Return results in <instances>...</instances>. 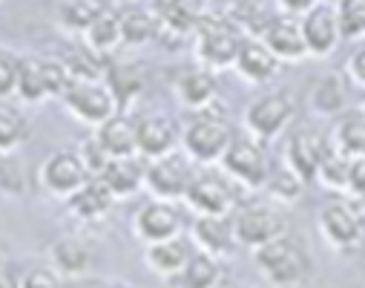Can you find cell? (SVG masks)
I'll list each match as a JSON object with an SVG mask.
<instances>
[{
    "label": "cell",
    "instance_id": "obj_33",
    "mask_svg": "<svg viewBox=\"0 0 365 288\" xmlns=\"http://www.w3.org/2000/svg\"><path fill=\"white\" fill-rule=\"evenodd\" d=\"M348 170H351V159H345L342 153H336L331 147V153L325 156V162L319 164V173H317V182L331 190L336 197H345L348 194Z\"/></svg>",
    "mask_w": 365,
    "mask_h": 288
},
{
    "label": "cell",
    "instance_id": "obj_24",
    "mask_svg": "<svg viewBox=\"0 0 365 288\" xmlns=\"http://www.w3.org/2000/svg\"><path fill=\"white\" fill-rule=\"evenodd\" d=\"M96 139L110 153V159H130L138 156V139H135V119L127 113H115L110 121H104L96 130Z\"/></svg>",
    "mask_w": 365,
    "mask_h": 288
},
{
    "label": "cell",
    "instance_id": "obj_6",
    "mask_svg": "<svg viewBox=\"0 0 365 288\" xmlns=\"http://www.w3.org/2000/svg\"><path fill=\"white\" fill-rule=\"evenodd\" d=\"M319 234L322 239L339 251V254H354L362 248V239H365V217L362 211L356 208L354 199H345V197H336L331 202H325L319 208Z\"/></svg>",
    "mask_w": 365,
    "mask_h": 288
},
{
    "label": "cell",
    "instance_id": "obj_32",
    "mask_svg": "<svg viewBox=\"0 0 365 288\" xmlns=\"http://www.w3.org/2000/svg\"><path fill=\"white\" fill-rule=\"evenodd\" d=\"M29 139V121L18 107L0 104V156H15Z\"/></svg>",
    "mask_w": 365,
    "mask_h": 288
},
{
    "label": "cell",
    "instance_id": "obj_1",
    "mask_svg": "<svg viewBox=\"0 0 365 288\" xmlns=\"http://www.w3.org/2000/svg\"><path fill=\"white\" fill-rule=\"evenodd\" d=\"M242 41H245L242 29L225 15H199L196 29H193V52H196L199 66L210 72L230 69Z\"/></svg>",
    "mask_w": 365,
    "mask_h": 288
},
{
    "label": "cell",
    "instance_id": "obj_17",
    "mask_svg": "<svg viewBox=\"0 0 365 288\" xmlns=\"http://www.w3.org/2000/svg\"><path fill=\"white\" fill-rule=\"evenodd\" d=\"M135 139H138V156L147 162L175 153V144L181 141V133L175 121L164 113H141L135 119Z\"/></svg>",
    "mask_w": 365,
    "mask_h": 288
},
{
    "label": "cell",
    "instance_id": "obj_14",
    "mask_svg": "<svg viewBox=\"0 0 365 288\" xmlns=\"http://www.w3.org/2000/svg\"><path fill=\"white\" fill-rule=\"evenodd\" d=\"M133 234H135L144 245L181 237V234H185V214L178 211L175 202L150 199L147 205L138 208V214H135V219H133Z\"/></svg>",
    "mask_w": 365,
    "mask_h": 288
},
{
    "label": "cell",
    "instance_id": "obj_11",
    "mask_svg": "<svg viewBox=\"0 0 365 288\" xmlns=\"http://www.w3.org/2000/svg\"><path fill=\"white\" fill-rule=\"evenodd\" d=\"M193 176H196V170H193V164L185 153H170V156L147 162L144 187L150 190L153 199L175 202V199H185Z\"/></svg>",
    "mask_w": 365,
    "mask_h": 288
},
{
    "label": "cell",
    "instance_id": "obj_13",
    "mask_svg": "<svg viewBox=\"0 0 365 288\" xmlns=\"http://www.w3.org/2000/svg\"><path fill=\"white\" fill-rule=\"evenodd\" d=\"M331 153V139L328 133L317 130V127H297L288 139L285 147V164L305 182H317L319 164L325 162V156Z\"/></svg>",
    "mask_w": 365,
    "mask_h": 288
},
{
    "label": "cell",
    "instance_id": "obj_21",
    "mask_svg": "<svg viewBox=\"0 0 365 288\" xmlns=\"http://www.w3.org/2000/svg\"><path fill=\"white\" fill-rule=\"evenodd\" d=\"M173 92L181 107H187L193 113L199 110H207L216 104V95H219V81L210 69L205 66H193V69H185L175 84H173Z\"/></svg>",
    "mask_w": 365,
    "mask_h": 288
},
{
    "label": "cell",
    "instance_id": "obj_22",
    "mask_svg": "<svg viewBox=\"0 0 365 288\" xmlns=\"http://www.w3.org/2000/svg\"><path fill=\"white\" fill-rule=\"evenodd\" d=\"M233 69L247 81V84H267L279 75L282 64L279 58L273 55L259 38H245L239 52H236V61H233Z\"/></svg>",
    "mask_w": 365,
    "mask_h": 288
},
{
    "label": "cell",
    "instance_id": "obj_2",
    "mask_svg": "<svg viewBox=\"0 0 365 288\" xmlns=\"http://www.w3.org/2000/svg\"><path fill=\"white\" fill-rule=\"evenodd\" d=\"M233 141V127L225 119V113H219L216 107L199 110L181 130V147L190 162L199 164H216L222 162L225 150Z\"/></svg>",
    "mask_w": 365,
    "mask_h": 288
},
{
    "label": "cell",
    "instance_id": "obj_8",
    "mask_svg": "<svg viewBox=\"0 0 365 288\" xmlns=\"http://www.w3.org/2000/svg\"><path fill=\"white\" fill-rule=\"evenodd\" d=\"M294 119H297L294 95L288 89H273L259 95L253 104H247L242 121H245V133L264 144V141H273L279 133H285Z\"/></svg>",
    "mask_w": 365,
    "mask_h": 288
},
{
    "label": "cell",
    "instance_id": "obj_30",
    "mask_svg": "<svg viewBox=\"0 0 365 288\" xmlns=\"http://www.w3.org/2000/svg\"><path fill=\"white\" fill-rule=\"evenodd\" d=\"M222 277H225L222 259L196 251V254L190 257L187 268L181 271L178 282H181V288H219V285H222Z\"/></svg>",
    "mask_w": 365,
    "mask_h": 288
},
{
    "label": "cell",
    "instance_id": "obj_29",
    "mask_svg": "<svg viewBox=\"0 0 365 288\" xmlns=\"http://www.w3.org/2000/svg\"><path fill=\"white\" fill-rule=\"evenodd\" d=\"M262 190L267 194V199H270L273 205L288 208V205H297V202L302 199L305 182H302L288 164H282V167H277V170H270V176H267V182H264Z\"/></svg>",
    "mask_w": 365,
    "mask_h": 288
},
{
    "label": "cell",
    "instance_id": "obj_42",
    "mask_svg": "<svg viewBox=\"0 0 365 288\" xmlns=\"http://www.w3.org/2000/svg\"><path fill=\"white\" fill-rule=\"evenodd\" d=\"M317 4H319V0H277V6L282 9V15H294V18H302Z\"/></svg>",
    "mask_w": 365,
    "mask_h": 288
},
{
    "label": "cell",
    "instance_id": "obj_16",
    "mask_svg": "<svg viewBox=\"0 0 365 288\" xmlns=\"http://www.w3.org/2000/svg\"><path fill=\"white\" fill-rule=\"evenodd\" d=\"M299 24H302L308 58H328L342 44V29H339V18H336V6H331V4H322V0H319L311 12H305L299 18Z\"/></svg>",
    "mask_w": 365,
    "mask_h": 288
},
{
    "label": "cell",
    "instance_id": "obj_41",
    "mask_svg": "<svg viewBox=\"0 0 365 288\" xmlns=\"http://www.w3.org/2000/svg\"><path fill=\"white\" fill-rule=\"evenodd\" d=\"M345 72H348V81H351V84H356V86L365 89V46H359V49L348 58Z\"/></svg>",
    "mask_w": 365,
    "mask_h": 288
},
{
    "label": "cell",
    "instance_id": "obj_38",
    "mask_svg": "<svg viewBox=\"0 0 365 288\" xmlns=\"http://www.w3.org/2000/svg\"><path fill=\"white\" fill-rule=\"evenodd\" d=\"M18 61L21 58L0 49V101L12 99L15 89H18Z\"/></svg>",
    "mask_w": 365,
    "mask_h": 288
},
{
    "label": "cell",
    "instance_id": "obj_3",
    "mask_svg": "<svg viewBox=\"0 0 365 288\" xmlns=\"http://www.w3.org/2000/svg\"><path fill=\"white\" fill-rule=\"evenodd\" d=\"M253 262H256V271L262 274V279H267L277 288H297L299 282H305V277L311 271L308 254L291 234L256 248Z\"/></svg>",
    "mask_w": 365,
    "mask_h": 288
},
{
    "label": "cell",
    "instance_id": "obj_18",
    "mask_svg": "<svg viewBox=\"0 0 365 288\" xmlns=\"http://www.w3.org/2000/svg\"><path fill=\"white\" fill-rule=\"evenodd\" d=\"M96 248L83 237H61L49 245V265L66 279H83L96 265Z\"/></svg>",
    "mask_w": 365,
    "mask_h": 288
},
{
    "label": "cell",
    "instance_id": "obj_19",
    "mask_svg": "<svg viewBox=\"0 0 365 288\" xmlns=\"http://www.w3.org/2000/svg\"><path fill=\"white\" fill-rule=\"evenodd\" d=\"M190 242L196 251L216 259H227L239 245L230 217H196L190 222Z\"/></svg>",
    "mask_w": 365,
    "mask_h": 288
},
{
    "label": "cell",
    "instance_id": "obj_27",
    "mask_svg": "<svg viewBox=\"0 0 365 288\" xmlns=\"http://www.w3.org/2000/svg\"><path fill=\"white\" fill-rule=\"evenodd\" d=\"M308 104L317 116H342L348 107V81H342L336 72L319 75L308 92Z\"/></svg>",
    "mask_w": 365,
    "mask_h": 288
},
{
    "label": "cell",
    "instance_id": "obj_44",
    "mask_svg": "<svg viewBox=\"0 0 365 288\" xmlns=\"http://www.w3.org/2000/svg\"><path fill=\"white\" fill-rule=\"evenodd\" d=\"M322 4H331V6H336V4H339V0H322Z\"/></svg>",
    "mask_w": 365,
    "mask_h": 288
},
{
    "label": "cell",
    "instance_id": "obj_12",
    "mask_svg": "<svg viewBox=\"0 0 365 288\" xmlns=\"http://www.w3.org/2000/svg\"><path fill=\"white\" fill-rule=\"evenodd\" d=\"M89 179H93V176L86 173V167H83V162H81V156H78L75 150L49 153V156L43 159L41 170H38L41 187L46 190L49 197L63 199V202H66L69 197H75Z\"/></svg>",
    "mask_w": 365,
    "mask_h": 288
},
{
    "label": "cell",
    "instance_id": "obj_28",
    "mask_svg": "<svg viewBox=\"0 0 365 288\" xmlns=\"http://www.w3.org/2000/svg\"><path fill=\"white\" fill-rule=\"evenodd\" d=\"M83 46L93 49L101 58H107L110 52L124 46L121 44V15L113 12V9H104L93 24H89V29L83 32Z\"/></svg>",
    "mask_w": 365,
    "mask_h": 288
},
{
    "label": "cell",
    "instance_id": "obj_9",
    "mask_svg": "<svg viewBox=\"0 0 365 288\" xmlns=\"http://www.w3.org/2000/svg\"><path fill=\"white\" fill-rule=\"evenodd\" d=\"M222 170L225 176L247 190H262L267 176H270V162H267V150L262 141H256L253 136H233L230 147L222 156Z\"/></svg>",
    "mask_w": 365,
    "mask_h": 288
},
{
    "label": "cell",
    "instance_id": "obj_35",
    "mask_svg": "<svg viewBox=\"0 0 365 288\" xmlns=\"http://www.w3.org/2000/svg\"><path fill=\"white\" fill-rule=\"evenodd\" d=\"M336 18L342 29V41H356L365 38V0H339L336 4Z\"/></svg>",
    "mask_w": 365,
    "mask_h": 288
},
{
    "label": "cell",
    "instance_id": "obj_31",
    "mask_svg": "<svg viewBox=\"0 0 365 288\" xmlns=\"http://www.w3.org/2000/svg\"><path fill=\"white\" fill-rule=\"evenodd\" d=\"M150 41H158L155 15L147 9L121 12V44L124 46H147Z\"/></svg>",
    "mask_w": 365,
    "mask_h": 288
},
{
    "label": "cell",
    "instance_id": "obj_26",
    "mask_svg": "<svg viewBox=\"0 0 365 288\" xmlns=\"http://www.w3.org/2000/svg\"><path fill=\"white\" fill-rule=\"evenodd\" d=\"M328 139H331V147L345 159H362L365 156V110H345L336 119Z\"/></svg>",
    "mask_w": 365,
    "mask_h": 288
},
{
    "label": "cell",
    "instance_id": "obj_10",
    "mask_svg": "<svg viewBox=\"0 0 365 288\" xmlns=\"http://www.w3.org/2000/svg\"><path fill=\"white\" fill-rule=\"evenodd\" d=\"M185 202L196 217H230L239 208L233 182L216 170H205L193 176Z\"/></svg>",
    "mask_w": 365,
    "mask_h": 288
},
{
    "label": "cell",
    "instance_id": "obj_25",
    "mask_svg": "<svg viewBox=\"0 0 365 288\" xmlns=\"http://www.w3.org/2000/svg\"><path fill=\"white\" fill-rule=\"evenodd\" d=\"M144 170L147 164L138 159V156H130V159H113L104 173L98 176L107 187H110V194L115 199H127L133 194H138V190L144 187Z\"/></svg>",
    "mask_w": 365,
    "mask_h": 288
},
{
    "label": "cell",
    "instance_id": "obj_15",
    "mask_svg": "<svg viewBox=\"0 0 365 288\" xmlns=\"http://www.w3.org/2000/svg\"><path fill=\"white\" fill-rule=\"evenodd\" d=\"M273 55L279 58V64H299L308 58V46H305V35H302V24L294 15H277L267 18L262 32L256 35Z\"/></svg>",
    "mask_w": 365,
    "mask_h": 288
},
{
    "label": "cell",
    "instance_id": "obj_20",
    "mask_svg": "<svg viewBox=\"0 0 365 288\" xmlns=\"http://www.w3.org/2000/svg\"><path fill=\"white\" fill-rule=\"evenodd\" d=\"M196 254L190 237H173V239H164V242H153V245H144V262L153 274L164 277V279H178L181 271L187 268L190 257Z\"/></svg>",
    "mask_w": 365,
    "mask_h": 288
},
{
    "label": "cell",
    "instance_id": "obj_40",
    "mask_svg": "<svg viewBox=\"0 0 365 288\" xmlns=\"http://www.w3.org/2000/svg\"><path fill=\"white\" fill-rule=\"evenodd\" d=\"M356 202H365V156L362 159H351V170H348V194Z\"/></svg>",
    "mask_w": 365,
    "mask_h": 288
},
{
    "label": "cell",
    "instance_id": "obj_7",
    "mask_svg": "<svg viewBox=\"0 0 365 288\" xmlns=\"http://www.w3.org/2000/svg\"><path fill=\"white\" fill-rule=\"evenodd\" d=\"M69 86V75L58 58H35L26 55L18 61V89L15 95L26 104H43L49 99H61Z\"/></svg>",
    "mask_w": 365,
    "mask_h": 288
},
{
    "label": "cell",
    "instance_id": "obj_47",
    "mask_svg": "<svg viewBox=\"0 0 365 288\" xmlns=\"http://www.w3.org/2000/svg\"><path fill=\"white\" fill-rule=\"evenodd\" d=\"M362 110H365V107H362Z\"/></svg>",
    "mask_w": 365,
    "mask_h": 288
},
{
    "label": "cell",
    "instance_id": "obj_34",
    "mask_svg": "<svg viewBox=\"0 0 365 288\" xmlns=\"http://www.w3.org/2000/svg\"><path fill=\"white\" fill-rule=\"evenodd\" d=\"M104 9L107 6L101 4V0H69V4L63 6V12H61V24H63V29L83 35L89 29V24H93Z\"/></svg>",
    "mask_w": 365,
    "mask_h": 288
},
{
    "label": "cell",
    "instance_id": "obj_45",
    "mask_svg": "<svg viewBox=\"0 0 365 288\" xmlns=\"http://www.w3.org/2000/svg\"><path fill=\"white\" fill-rule=\"evenodd\" d=\"M113 288H127V285H118V282H115V285H113Z\"/></svg>",
    "mask_w": 365,
    "mask_h": 288
},
{
    "label": "cell",
    "instance_id": "obj_46",
    "mask_svg": "<svg viewBox=\"0 0 365 288\" xmlns=\"http://www.w3.org/2000/svg\"><path fill=\"white\" fill-rule=\"evenodd\" d=\"M219 288H230V285H219Z\"/></svg>",
    "mask_w": 365,
    "mask_h": 288
},
{
    "label": "cell",
    "instance_id": "obj_43",
    "mask_svg": "<svg viewBox=\"0 0 365 288\" xmlns=\"http://www.w3.org/2000/svg\"><path fill=\"white\" fill-rule=\"evenodd\" d=\"M0 288H21V271L6 257L0 259Z\"/></svg>",
    "mask_w": 365,
    "mask_h": 288
},
{
    "label": "cell",
    "instance_id": "obj_23",
    "mask_svg": "<svg viewBox=\"0 0 365 288\" xmlns=\"http://www.w3.org/2000/svg\"><path fill=\"white\" fill-rule=\"evenodd\" d=\"M115 202L118 199L110 194V187L98 176H93L75 197L66 199V211L81 222H104Z\"/></svg>",
    "mask_w": 365,
    "mask_h": 288
},
{
    "label": "cell",
    "instance_id": "obj_4",
    "mask_svg": "<svg viewBox=\"0 0 365 288\" xmlns=\"http://www.w3.org/2000/svg\"><path fill=\"white\" fill-rule=\"evenodd\" d=\"M230 222H233V234H236V242L242 248H262L279 237H288V217H285V208L273 205L270 199H256V202H245L239 205L233 214H230Z\"/></svg>",
    "mask_w": 365,
    "mask_h": 288
},
{
    "label": "cell",
    "instance_id": "obj_36",
    "mask_svg": "<svg viewBox=\"0 0 365 288\" xmlns=\"http://www.w3.org/2000/svg\"><path fill=\"white\" fill-rule=\"evenodd\" d=\"M75 153L81 156V162H83V167H86V173H89V176H101V173H104V167L113 162V159H110V153H107V150L101 147V141L96 139V133H93V136H86Z\"/></svg>",
    "mask_w": 365,
    "mask_h": 288
},
{
    "label": "cell",
    "instance_id": "obj_39",
    "mask_svg": "<svg viewBox=\"0 0 365 288\" xmlns=\"http://www.w3.org/2000/svg\"><path fill=\"white\" fill-rule=\"evenodd\" d=\"M9 159L12 156H0V194H24V173Z\"/></svg>",
    "mask_w": 365,
    "mask_h": 288
},
{
    "label": "cell",
    "instance_id": "obj_37",
    "mask_svg": "<svg viewBox=\"0 0 365 288\" xmlns=\"http://www.w3.org/2000/svg\"><path fill=\"white\" fill-rule=\"evenodd\" d=\"M21 288H66V282L52 265H32L21 271Z\"/></svg>",
    "mask_w": 365,
    "mask_h": 288
},
{
    "label": "cell",
    "instance_id": "obj_5",
    "mask_svg": "<svg viewBox=\"0 0 365 288\" xmlns=\"http://www.w3.org/2000/svg\"><path fill=\"white\" fill-rule=\"evenodd\" d=\"M61 101L72 119H78L81 124L93 127V130H98L104 121H110L115 113H121L118 99L107 81H69Z\"/></svg>",
    "mask_w": 365,
    "mask_h": 288
}]
</instances>
